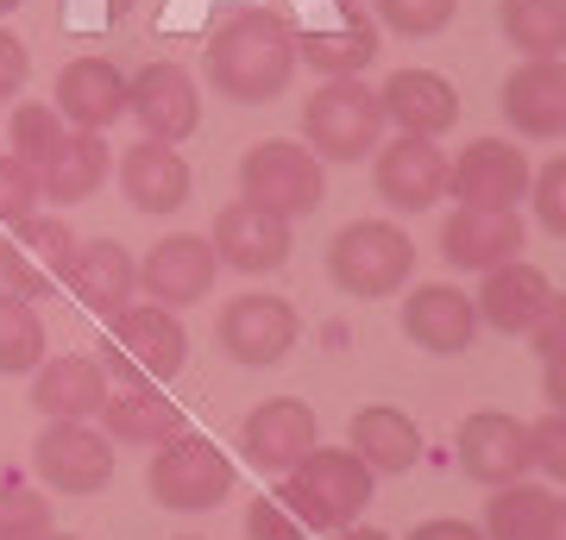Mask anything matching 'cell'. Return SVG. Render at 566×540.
Listing matches in <instances>:
<instances>
[{
  "label": "cell",
  "instance_id": "obj_27",
  "mask_svg": "<svg viewBox=\"0 0 566 540\" xmlns=\"http://www.w3.org/2000/svg\"><path fill=\"white\" fill-rule=\"evenodd\" d=\"M70 289L82 296V308L95 315H120L133 289H139V264L120 240H88L76 245V264H70Z\"/></svg>",
  "mask_w": 566,
  "mask_h": 540
},
{
  "label": "cell",
  "instance_id": "obj_15",
  "mask_svg": "<svg viewBox=\"0 0 566 540\" xmlns=\"http://www.w3.org/2000/svg\"><path fill=\"white\" fill-rule=\"evenodd\" d=\"M214 277H221V258H214V245H208L202 233H170V240H158L139 264V289L158 301V308H177V315L189 301H208Z\"/></svg>",
  "mask_w": 566,
  "mask_h": 540
},
{
  "label": "cell",
  "instance_id": "obj_11",
  "mask_svg": "<svg viewBox=\"0 0 566 540\" xmlns=\"http://www.w3.org/2000/svg\"><path fill=\"white\" fill-rule=\"evenodd\" d=\"M208 245H214V258H221L227 271H240V277H271V271H283L290 252H296L290 221L271 214V208H259V201H245V195L227 201L221 214H214Z\"/></svg>",
  "mask_w": 566,
  "mask_h": 540
},
{
  "label": "cell",
  "instance_id": "obj_37",
  "mask_svg": "<svg viewBox=\"0 0 566 540\" xmlns=\"http://www.w3.org/2000/svg\"><path fill=\"white\" fill-rule=\"evenodd\" d=\"M39 201H44L39 170H32L25 158H13V151H0V221H7V226L32 221V214H39Z\"/></svg>",
  "mask_w": 566,
  "mask_h": 540
},
{
  "label": "cell",
  "instance_id": "obj_7",
  "mask_svg": "<svg viewBox=\"0 0 566 540\" xmlns=\"http://www.w3.org/2000/svg\"><path fill=\"white\" fill-rule=\"evenodd\" d=\"M76 245L82 240L70 233V221H57V214H32V221L13 226V240L0 245V283H7L20 301L57 296L63 283H70Z\"/></svg>",
  "mask_w": 566,
  "mask_h": 540
},
{
  "label": "cell",
  "instance_id": "obj_17",
  "mask_svg": "<svg viewBox=\"0 0 566 540\" xmlns=\"http://www.w3.org/2000/svg\"><path fill=\"white\" fill-rule=\"evenodd\" d=\"M240 446H245V459L259 465V472H290L303 453H315V446H322L315 409H308L303 396L259 402V409L245 415V427H240Z\"/></svg>",
  "mask_w": 566,
  "mask_h": 540
},
{
  "label": "cell",
  "instance_id": "obj_35",
  "mask_svg": "<svg viewBox=\"0 0 566 540\" xmlns=\"http://www.w3.org/2000/svg\"><path fill=\"white\" fill-rule=\"evenodd\" d=\"M51 534V502L20 478H0V540H39Z\"/></svg>",
  "mask_w": 566,
  "mask_h": 540
},
{
  "label": "cell",
  "instance_id": "obj_25",
  "mask_svg": "<svg viewBox=\"0 0 566 540\" xmlns=\"http://www.w3.org/2000/svg\"><path fill=\"white\" fill-rule=\"evenodd\" d=\"M547 301H554V283H547L535 264H523V258L485 271V283H479V320L497 327V333H510V340H523L528 327L542 320Z\"/></svg>",
  "mask_w": 566,
  "mask_h": 540
},
{
  "label": "cell",
  "instance_id": "obj_50",
  "mask_svg": "<svg viewBox=\"0 0 566 540\" xmlns=\"http://www.w3.org/2000/svg\"><path fill=\"white\" fill-rule=\"evenodd\" d=\"M182 540H196V534H182Z\"/></svg>",
  "mask_w": 566,
  "mask_h": 540
},
{
  "label": "cell",
  "instance_id": "obj_44",
  "mask_svg": "<svg viewBox=\"0 0 566 540\" xmlns=\"http://www.w3.org/2000/svg\"><path fill=\"white\" fill-rule=\"evenodd\" d=\"M542 396H547V409H554V415H566V359H547V371H542Z\"/></svg>",
  "mask_w": 566,
  "mask_h": 540
},
{
  "label": "cell",
  "instance_id": "obj_47",
  "mask_svg": "<svg viewBox=\"0 0 566 540\" xmlns=\"http://www.w3.org/2000/svg\"><path fill=\"white\" fill-rule=\"evenodd\" d=\"M39 540H76V534H57V528H51V534H39Z\"/></svg>",
  "mask_w": 566,
  "mask_h": 540
},
{
  "label": "cell",
  "instance_id": "obj_8",
  "mask_svg": "<svg viewBox=\"0 0 566 540\" xmlns=\"http://www.w3.org/2000/svg\"><path fill=\"white\" fill-rule=\"evenodd\" d=\"M296 340H303L296 308L283 296H264V289L233 296L221 308V320H214V346H221L233 364H283L296 352Z\"/></svg>",
  "mask_w": 566,
  "mask_h": 540
},
{
  "label": "cell",
  "instance_id": "obj_13",
  "mask_svg": "<svg viewBox=\"0 0 566 540\" xmlns=\"http://www.w3.org/2000/svg\"><path fill=\"white\" fill-rule=\"evenodd\" d=\"M126 114L145 126V139L182 145L202 126V100H196V76L182 63H145L139 76L126 82Z\"/></svg>",
  "mask_w": 566,
  "mask_h": 540
},
{
  "label": "cell",
  "instance_id": "obj_22",
  "mask_svg": "<svg viewBox=\"0 0 566 540\" xmlns=\"http://www.w3.org/2000/svg\"><path fill=\"white\" fill-rule=\"evenodd\" d=\"M189 189H196V177H189V158H182L177 145L139 139L120 158V195L139 214H177L182 201H189Z\"/></svg>",
  "mask_w": 566,
  "mask_h": 540
},
{
  "label": "cell",
  "instance_id": "obj_5",
  "mask_svg": "<svg viewBox=\"0 0 566 540\" xmlns=\"http://www.w3.org/2000/svg\"><path fill=\"white\" fill-rule=\"evenodd\" d=\"M240 195L283 214V221H303V214H315L327 201V170L296 139H259L240 158Z\"/></svg>",
  "mask_w": 566,
  "mask_h": 540
},
{
  "label": "cell",
  "instance_id": "obj_28",
  "mask_svg": "<svg viewBox=\"0 0 566 540\" xmlns=\"http://www.w3.org/2000/svg\"><path fill=\"white\" fill-rule=\"evenodd\" d=\"M107 170H114V158H107V139H102V133H76V126H70V139H63L57 151L44 158L39 189H44V201L76 208V201H88V195L107 182Z\"/></svg>",
  "mask_w": 566,
  "mask_h": 540
},
{
  "label": "cell",
  "instance_id": "obj_21",
  "mask_svg": "<svg viewBox=\"0 0 566 540\" xmlns=\"http://www.w3.org/2000/svg\"><path fill=\"white\" fill-rule=\"evenodd\" d=\"M378 100H385V120L403 126L409 139H441L460 126V88L441 70H397L378 88Z\"/></svg>",
  "mask_w": 566,
  "mask_h": 540
},
{
  "label": "cell",
  "instance_id": "obj_26",
  "mask_svg": "<svg viewBox=\"0 0 566 540\" xmlns=\"http://www.w3.org/2000/svg\"><path fill=\"white\" fill-rule=\"evenodd\" d=\"M102 402H107V371L95 359L63 352V359H44L32 371V409L51 421H88L102 415Z\"/></svg>",
  "mask_w": 566,
  "mask_h": 540
},
{
  "label": "cell",
  "instance_id": "obj_48",
  "mask_svg": "<svg viewBox=\"0 0 566 540\" xmlns=\"http://www.w3.org/2000/svg\"><path fill=\"white\" fill-rule=\"evenodd\" d=\"M13 7H20V0H0V13H13Z\"/></svg>",
  "mask_w": 566,
  "mask_h": 540
},
{
  "label": "cell",
  "instance_id": "obj_49",
  "mask_svg": "<svg viewBox=\"0 0 566 540\" xmlns=\"http://www.w3.org/2000/svg\"><path fill=\"white\" fill-rule=\"evenodd\" d=\"M340 7H359V0H340Z\"/></svg>",
  "mask_w": 566,
  "mask_h": 540
},
{
  "label": "cell",
  "instance_id": "obj_46",
  "mask_svg": "<svg viewBox=\"0 0 566 540\" xmlns=\"http://www.w3.org/2000/svg\"><path fill=\"white\" fill-rule=\"evenodd\" d=\"M334 540H390V534H378V528H340Z\"/></svg>",
  "mask_w": 566,
  "mask_h": 540
},
{
  "label": "cell",
  "instance_id": "obj_45",
  "mask_svg": "<svg viewBox=\"0 0 566 540\" xmlns=\"http://www.w3.org/2000/svg\"><path fill=\"white\" fill-rule=\"evenodd\" d=\"M542 540H566V502L554 497V516H547V534Z\"/></svg>",
  "mask_w": 566,
  "mask_h": 540
},
{
  "label": "cell",
  "instance_id": "obj_43",
  "mask_svg": "<svg viewBox=\"0 0 566 540\" xmlns=\"http://www.w3.org/2000/svg\"><path fill=\"white\" fill-rule=\"evenodd\" d=\"M409 540H485V528H472V521H460V516H441V521H422Z\"/></svg>",
  "mask_w": 566,
  "mask_h": 540
},
{
  "label": "cell",
  "instance_id": "obj_19",
  "mask_svg": "<svg viewBox=\"0 0 566 540\" xmlns=\"http://www.w3.org/2000/svg\"><path fill=\"white\" fill-rule=\"evenodd\" d=\"M371 182L397 214H422L447 195V151H434V139H409L403 133L397 145H378Z\"/></svg>",
  "mask_w": 566,
  "mask_h": 540
},
{
  "label": "cell",
  "instance_id": "obj_10",
  "mask_svg": "<svg viewBox=\"0 0 566 540\" xmlns=\"http://www.w3.org/2000/svg\"><path fill=\"white\" fill-rule=\"evenodd\" d=\"M189 364V333H182L177 308L158 301H133L114 315V383L126 378H177Z\"/></svg>",
  "mask_w": 566,
  "mask_h": 540
},
{
  "label": "cell",
  "instance_id": "obj_1",
  "mask_svg": "<svg viewBox=\"0 0 566 540\" xmlns=\"http://www.w3.org/2000/svg\"><path fill=\"white\" fill-rule=\"evenodd\" d=\"M296 63H303L296 25L271 7H240L233 20L214 25V39L202 51L208 82L221 88V100H240V107H264L271 95H283Z\"/></svg>",
  "mask_w": 566,
  "mask_h": 540
},
{
  "label": "cell",
  "instance_id": "obj_20",
  "mask_svg": "<svg viewBox=\"0 0 566 540\" xmlns=\"http://www.w3.org/2000/svg\"><path fill=\"white\" fill-rule=\"evenodd\" d=\"M504 120L523 139H560L566 133V63L560 57H523L504 76Z\"/></svg>",
  "mask_w": 566,
  "mask_h": 540
},
{
  "label": "cell",
  "instance_id": "obj_29",
  "mask_svg": "<svg viewBox=\"0 0 566 540\" xmlns=\"http://www.w3.org/2000/svg\"><path fill=\"white\" fill-rule=\"evenodd\" d=\"M353 453H359L378 478L390 472H409V465L422 459V427L403 415V409H390V402H371L353 415Z\"/></svg>",
  "mask_w": 566,
  "mask_h": 540
},
{
  "label": "cell",
  "instance_id": "obj_30",
  "mask_svg": "<svg viewBox=\"0 0 566 540\" xmlns=\"http://www.w3.org/2000/svg\"><path fill=\"white\" fill-rule=\"evenodd\" d=\"M547 516H554V490L542 484H497V497L485 502V540H542Z\"/></svg>",
  "mask_w": 566,
  "mask_h": 540
},
{
  "label": "cell",
  "instance_id": "obj_38",
  "mask_svg": "<svg viewBox=\"0 0 566 540\" xmlns=\"http://www.w3.org/2000/svg\"><path fill=\"white\" fill-rule=\"evenodd\" d=\"M528 201H535V221H542L554 240H566V158H554L547 170H535Z\"/></svg>",
  "mask_w": 566,
  "mask_h": 540
},
{
  "label": "cell",
  "instance_id": "obj_32",
  "mask_svg": "<svg viewBox=\"0 0 566 540\" xmlns=\"http://www.w3.org/2000/svg\"><path fill=\"white\" fill-rule=\"evenodd\" d=\"M296 51H303V63H315V76H359L365 63L378 57V25L371 20H346L340 32H308V39H296Z\"/></svg>",
  "mask_w": 566,
  "mask_h": 540
},
{
  "label": "cell",
  "instance_id": "obj_23",
  "mask_svg": "<svg viewBox=\"0 0 566 540\" xmlns=\"http://www.w3.org/2000/svg\"><path fill=\"white\" fill-rule=\"evenodd\" d=\"M57 107L76 133H107L126 114V76L107 57H76L57 70Z\"/></svg>",
  "mask_w": 566,
  "mask_h": 540
},
{
  "label": "cell",
  "instance_id": "obj_33",
  "mask_svg": "<svg viewBox=\"0 0 566 540\" xmlns=\"http://www.w3.org/2000/svg\"><path fill=\"white\" fill-rule=\"evenodd\" d=\"M39 364H44V320L32 315V301L0 289V378H32Z\"/></svg>",
  "mask_w": 566,
  "mask_h": 540
},
{
  "label": "cell",
  "instance_id": "obj_14",
  "mask_svg": "<svg viewBox=\"0 0 566 540\" xmlns=\"http://www.w3.org/2000/svg\"><path fill=\"white\" fill-rule=\"evenodd\" d=\"M453 453H460V472L472 484H516L535 465V453H528V427L516 415H504V409H479V415L460 421V434H453Z\"/></svg>",
  "mask_w": 566,
  "mask_h": 540
},
{
  "label": "cell",
  "instance_id": "obj_31",
  "mask_svg": "<svg viewBox=\"0 0 566 540\" xmlns=\"http://www.w3.org/2000/svg\"><path fill=\"white\" fill-rule=\"evenodd\" d=\"M497 25L523 57H560L566 51V0H497Z\"/></svg>",
  "mask_w": 566,
  "mask_h": 540
},
{
  "label": "cell",
  "instance_id": "obj_6",
  "mask_svg": "<svg viewBox=\"0 0 566 540\" xmlns=\"http://www.w3.org/2000/svg\"><path fill=\"white\" fill-rule=\"evenodd\" d=\"M145 484H151V502H164V509H214L233 490V459L208 434H189L182 427V434H170L151 453Z\"/></svg>",
  "mask_w": 566,
  "mask_h": 540
},
{
  "label": "cell",
  "instance_id": "obj_40",
  "mask_svg": "<svg viewBox=\"0 0 566 540\" xmlns=\"http://www.w3.org/2000/svg\"><path fill=\"white\" fill-rule=\"evenodd\" d=\"M528 453H535V465H542L554 484H566V415L547 409L542 421H528Z\"/></svg>",
  "mask_w": 566,
  "mask_h": 540
},
{
  "label": "cell",
  "instance_id": "obj_39",
  "mask_svg": "<svg viewBox=\"0 0 566 540\" xmlns=\"http://www.w3.org/2000/svg\"><path fill=\"white\" fill-rule=\"evenodd\" d=\"M245 534L252 540H308V528L283 497H259L252 509H245Z\"/></svg>",
  "mask_w": 566,
  "mask_h": 540
},
{
  "label": "cell",
  "instance_id": "obj_16",
  "mask_svg": "<svg viewBox=\"0 0 566 540\" xmlns=\"http://www.w3.org/2000/svg\"><path fill=\"white\" fill-rule=\"evenodd\" d=\"M523 240L528 226L516 208H453L441 226V258L453 271H497V264L523 258Z\"/></svg>",
  "mask_w": 566,
  "mask_h": 540
},
{
  "label": "cell",
  "instance_id": "obj_41",
  "mask_svg": "<svg viewBox=\"0 0 566 540\" xmlns=\"http://www.w3.org/2000/svg\"><path fill=\"white\" fill-rule=\"evenodd\" d=\"M528 346H535V359H566V296H554L542 308V320L528 327Z\"/></svg>",
  "mask_w": 566,
  "mask_h": 540
},
{
  "label": "cell",
  "instance_id": "obj_3",
  "mask_svg": "<svg viewBox=\"0 0 566 540\" xmlns=\"http://www.w3.org/2000/svg\"><path fill=\"white\" fill-rule=\"evenodd\" d=\"M385 100L359 76H334L303 100V145L322 163H359L385 139Z\"/></svg>",
  "mask_w": 566,
  "mask_h": 540
},
{
  "label": "cell",
  "instance_id": "obj_24",
  "mask_svg": "<svg viewBox=\"0 0 566 540\" xmlns=\"http://www.w3.org/2000/svg\"><path fill=\"white\" fill-rule=\"evenodd\" d=\"M102 427H107V441H120V446H164L170 434H182V409L151 378H126L107 390Z\"/></svg>",
  "mask_w": 566,
  "mask_h": 540
},
{
  "label": "cell",
  "instance_id": "obj_18",
  "mask_svg": "<svg viewBox=\"0 0 566 540\" xmlns=\"http://www.w3.org/2000/svg\"><path fill=\"white\" fill-rule=\"evenodd\" d=\"M479 301L465 296V289H453V283H422V289H409L403 296V333L422 352H434V359H453V352H465V346L479 340Z\"/></svg>",
  "mask_w": 566,
  "mask_h": 540
},
{
  "label": "cell",
  "instance_id": "obj_2",
  "mask_svg": "<svg viewBox=\"0 0 566 540\" xmlns=\"http://www.w3.org/2000/svg\"><path fill=\"white\" fill-rule=\"evenodd\" d=\"M371 484H378V472L353 446H315L283 472V502L303 516L308 534H340L371 502Z\"/></svg>",
  "mask_w": 566,
  "mask_h": 540
},
{
  "label": "cell",
  "instance_id": "obj_42",
  "mask_svg": "<svg viewBox=\"0 0 566 540\" xmlns=\"http://www.w3.org/2000/svg\"><path fill=\"white\" fill-rule=\"evenodd\" d=\"M32 76V57H25V44L13 32H0V100H13Z\"/></svg>",
  "mask_w": 566,
  "mask_h": 540
},
{
  "label": "cell",
  "instance_id": "obj_9",
  "mask_svg": "<svg viewBox=\"0 0 566 540\" xmlns=\"http://www.w3.org/2000/svg\"><path fill=\"white\" fill-rule=\"evenodd\" d=\"M32 465H39L44 490L57 497H95L114 484V441L95 434L88 421H51L32 441Z\"/></svg>",
  "mask_w": 566,
  "mask_h": 540
},
{
  "label": "cell",
  "instance_id": "obj_36",
  "mask_svg": "<svg viewBox=\"0 0 566 540\" xmlns=\"http://www.w3.org/2000/svg\"><path fill=\"white\" fill-rule=\"evenodd\" d=\"M453 13H460V0H378V20L397 39H434L453 25Z\"/></svg>",
  "mask_w": 566,
  "mask_h": 540
},
{
  "label": "cell",
  "instance_id": "obj_34",
  "mask_svg": "<svg viewBox=\"0 0 566 540\" xmlns=\"http://www.w3.org/2000/svg\"><path fill=\"white\" fill-rule=\"evenodd\" d=\"M63 139H70V126H63V114L51 107V100H25L20 114L7 120V145H13V158H25L32 170H44V158H51Z\"/></svg>",
  "mask_w": 566,
  "mask_h": 540
},
{
  "label": "cell",
  "instance_id": "obj_12",
  "mask_svg": "<svg viewBox=\"0 0 566 540\" xmlns=\"http://www.w3.org/2000/svg\"><path fill=\"white\" fill-rule=\"evenodd\" d=\"M528 151L510 139H472L460 158L447 163V195L460 208H516L528 195Z\"/></svg>",
  "mask_w": 566,
  "mask_h": 540
},
{
  "label": "cell",
  "instance_id": "obj_4",
  "mask_svg": "<svg viewBox=\"0 0 566 540\" xmlns=\"http://www.w3.org/2000/svg\"><path fill=\"white\" fill-rule=\"evenodd\" d=\"M409 271H416V240L397 221H353L327 245V277L353 301L397 296L409 283Z\"/></svg>",
  "mask_w": 566,
  "mask_h": 540
}]
</instances>
